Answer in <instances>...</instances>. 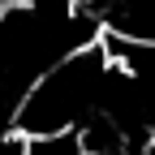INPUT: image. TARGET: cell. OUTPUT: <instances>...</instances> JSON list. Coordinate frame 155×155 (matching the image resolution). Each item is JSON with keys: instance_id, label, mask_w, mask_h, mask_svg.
Here are the masks:
<instances>
[{"instance_id": "3", "label": "cell", "mask_w": 155, "mask_h": 155, "mask_svg": "<svg viewBox=\"0 0 155 155\" xmlns=\"http://www.w3.org/2000/svg\"><path fill=\"white\" fill-rule=\"evenodd\" d=\"M142 155H155V129H151V138H147V147H142Z\"/></svg>"}, {"instance_id": "1", "label": "cell", "mask_w": 155, "mask_h": 155, "mask_svg": "<svg viewBox=\"0 0 155 155\" xmlns=\"http://www.w3.org/2000/svg\"><path fill=\"white\" fill-rule=\"evenodd\" d=\"M116 65L108 61V52L99 39L73 48L56 65L26 86V95L13 108V134L17 138H43V134H69L104 108V95L112 82Z\"/></svg>"}, {"instance_id": "2", "label": "cell", "mask_w": 155, "mask_h": 155, "mask_svg": "<svg viewBox=\"0 0 155 155\" xmlns=\"http://www.w3.org/2000/svg\"><path fill=\"white\" fill-rule=\"evenodd\" d=\"M22 155H86L78 129L69 134H43V138H22Z\"/></svg>"}]
</instances>
